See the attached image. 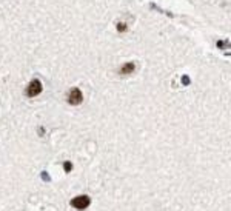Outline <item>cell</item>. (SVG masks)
<instances>
[{
    "mask_svg": "<svg viewBox=\"0 0 231 211\" xmlns=\"http://www.w3.org/2000/svg\"><path fill=\"white\" fill-rule=\"evenodd\" d=\"M42 89H43L42 82L37 80V79H34V80L29 82V85H28V88H26V91H25V94H26L28 97H36V96H39L40 92H42Z\"/></svg>",
    "mask_w": 231,
    "mask_h": 211,
    "instance_id": "cell-2",
    "label": "cell"
},
{
    "mask_svg": "<svg viewBox=\"0 0 231 211\" xmlns=\"http://www.w3.org/2000/svg\"><path fill=\"white\" fill-rule=\"evenodd\" d=\"M63 170H65V173H71L73 171V163L71 162H65L63 163Z\"/></svg>",
    "mask_w": 231,
    "mask_h": 211,
    "instance_id": "cell-5",
    "label": "cell"
},
{
    "mask_svg": "<svg viewBox=\"0 0 231 211\" xmlns=\"http://www.w3.org/2000/svg\"><path fill=\"white\" fill-rule=\"evenodd\" d=\"M182 83L183 85H190V77L188 76H182Z\"/></svg>",
    "mask_w": 231,
    "mask_h": 211,
    "instance_id": "cell-7",
    "label": "cell"
},
{
    "mask_svg": "<svg viewBox=\"0 0 231 211\" xmlns=\"http://www.w3.org/2000/svg\"><path fill=\"white\" fill-rule=\"evenodd\" d=\"M136 71V63L134 62H128V63H123L119 69V73L122 76H128V74H133Z\"/></svg>",
    "mask_w": 231,
    "mask_h": 211,
    "instance_id": "cell-4",
    "label": "cell"
},
{
    "mask_svg": "<svg viewBox=\"0 0 231 211\" xmlns=\"http://www.w3.org/2000/svg\"><path fill=\"white\" fill-rule=\"evenodd\" d=\"M42 177H43V180H50V177H48V173H42Z\"/></svg>",
    "mask_w": 231,
    "mask_h": 211,
    "instance_id": "cell-8",
    "label": "cell"
},
{
    "mask_svg": "<svg viewBox=\"0 0 231 211\" xmlns=\"http://www.w3.org/2000/svg\"><path fill=\"white\" fill-rule=\"evenodd\" d=\"M89 203H91V199H89V196H85V194L77 196V197H74L71 200V206L76 208V209H80V211L86 209L89 206Z\"/></svg>",
    "mask_w": 231,
    "mask_h": 211,
    "instance_id": "cell-1",
    "label": "cell"
},
{
    "mask_svg": "<svg viewBox=\"0 0 231 211\" xmlns=\"http://www.w3.org/2000/svg\"><path fill=\"white\" fill-rule=\"evenodd\" d=\"M117 31H119V33H125V31H126V23L119 22V23H117Z\"/></svg>",
    "mask_w": 231,
    "mask_h": 211,
    "instance_id": "cell-6",
    "label": "cell"
},
{
    "mask_svg": "<svg viewBox=\"0 0 231 211\" xmlns=\"http://www.w3.org/2000/svg\"><path fill=\"white\" fill-rule=\"evenodd\" d=\"M68 102H69V105H74V106L80 105V103L83 102L82 91H80L79 88H73L71 91H69V94H68Z\"/></svg>",
    "mask_w": 231,
    "mask_h": 211,
    "instance_id": "cell-3",
    "label": "cell"
}]
</instances>
